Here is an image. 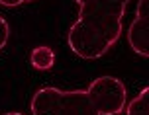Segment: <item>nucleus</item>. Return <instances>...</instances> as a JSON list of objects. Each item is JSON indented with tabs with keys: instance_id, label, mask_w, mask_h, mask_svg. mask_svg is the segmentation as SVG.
<instances>
[{
	"instance_id": "1",
	"label": "nucleus",
	"mask_w": 149,
	"mask_h": 115,
	"mask_svg": "<svg viewBox=\"0 0 149 115\" xmlns=\"http://www.w3.org/2000/svg\"><path fill=\"white\" fill-rule=\"evenodd\" d=\"M79 18L67 33V45L81 59H100L118 43L130 0H74Z\"/></svg>"
},
{
	"instance_id": "2",
	"label": "nucleus",
	"mask_w": 149,
	"mask_h": 115,
	"mask_svg": "<svg viewBox=\"0 0 149 115\" xmlns=\"http://www.w3.org/2000/svg\"><path fill=\"white\" fill-rule=\"evenodd\" d=\"M31 115H98L86 90H61L55 86L39 88L30 103Z\"/></svg>"
},
{
	"instance_id": "3",
	"label": "nucleus",
	"mask_w": 149,
	"mask_h": 115,
	"mask_svg": "<svg viewBox=\"0 0 149 115\" xmlns=\"http://www.w3.org/2000/svg\"><path fill=\"white\" fill-rule=\"evenodd\" d=\"M86 96L98 115H120L122 111H126L127 92L120 78L98 76L88 84Z\"/></svg>"
},
{
	"instance_id": "4",
	"label": "nucleus",
	"mask_w": 149,
	"mask_h": 115,
	"mask_svg": "<svg viewBox=\"0 0 149 115\" xmlns=\"http://www.w3.org/2000/svg\"><path fill=\"white\" fill-rule=\"evenodd\" d=\"M127 45L134 53L149 59V0H137L135 20L127 29Z\"/></svg>"
},
{
	"instance_id": "5",
	"label": "nucleus",
	"mask_w": 149,
	"mask_h": 115,
	"mask_svg": "<svg viewBox=\"0 0 149 115\" xmlns=\"http://www.w3.org/2000/svg\"><path fill=\"white\" fill-rule=\"evenodd\" d=\"M30 63L37 70H49V68H53V65H55V53H53L51 47L39 45V47H36V49L31 51Z\"/></svg>"
},
{
	"instance_id": "6",
	"label": "nucleus",
	"mask_w": 149,
	"mask_h": 115,
	"mask_svg": "<svg viewBox=\"0 0 149 115\" xmlns=\"http://www.w3.org/2000/svg\"><path fill=\"white\" fill-rule=\"evenodd\" d=\"M126 115H149V86L126 105Z\"/></svg>"
},
{
	"instance_id": "7",
	"label": "nucleus",
	"mask_w": 149,
	"mask_h": 115,
	"mask_svg": "<svg viewBox=\"0 0 149 115\" xmlns=\"http://www.w3.org/2000/svg\"><path fill=\"white\" fill-rule=\"evenodd\" d=\"M8 37H10V25H8V22L0 16V51L6 47Z\"/></svg>"
},
{
	"instance_id": "8",
	"label": "nucleus",
	"mask_w": 149,
	"mask_h": 115,
	"mask_svg": "<svg viewBox=\"0 0 149 115\" xmlns=\"http://www.w3.org/2000/svg\"><path fill=\"white\" fill-rule=\"evenodd\" d=\"M24 2H36V0H0L2 6H8V8H14V6H20Z\"/></svg>"
},
{
	"instance_id": "9",
	"label": "nucleus",
	"mask_w": 149,
	"mask_h": 115,
	"mask_svg": "<svg viewBox=\"0 0 149 115\" xmlns=\"http://www.w3.org/2000/svg\"><path fill=\"white\" fill-rule=\"evenodd\" d=\"M2 115H24L22 111H8V113H2Z\"/></svg>"
}]
</instances>
